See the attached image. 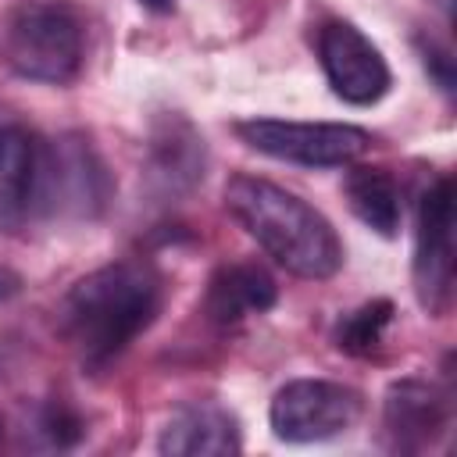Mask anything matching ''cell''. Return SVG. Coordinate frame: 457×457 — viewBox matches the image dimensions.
Instances as JSON below:
<instances>
[{
    "label": "cell",
    "mask_w": 457,
    "mask_h": 457,
    "mask_svg": "<svg viewBox=\"0 0 457 457\" xmlns=\"http://www.w3.org/2000/svg\"><path fill=\"white\" fill-rule=\"evenodd\" d=\"M236 136L275 161H293L307 168L353 164L368 146L371 132L343 121H282V118H246L236 121Z\"/></svg>",
    "instance_id": "cell-5"
},
{
    "label": "cell",
    "mask_w": 457,
    "mask_h": 457,
    "mask_svg": "<svg viewBox=\"0 0 457 457\" xmlns=\"http://www.w3.org/2000/svg\"><path fill=\"white\" fill-rule=\"evenodd\" d=\"M225 207L286 271L300 278H332L343 268V243L332 221L296 193L257 175H236L225 186Z\"/></svg>",
    "instance_id": "cell-2"
},
{
    "label": "cell",
    "mask_w": 457,
    "mask_h": 457,
    "mask_svg": "<svg viewBox=\"0 0 457 457\" xmlns=\"http://www.w3.org/2000/svg\"><path fill=\"white\" fill-rule=\"evenodd\" d=\"M364 396L343 382L296 378L286 382L271 400V432L286 443H321L357 425Z\"/></svg>",
    "instance_id": "cell-7"
},
{
    "label": "cell",
    "mask_w": 457,
    "mask_h": 457,
    "mask_svg": "<svg viewBox=\"0 0 457 457\" xmlns=\"http://www.w3.org/2000/svg\"><path fill=\"white\" fill-rule=\"evenodd\" d=\"M39 428H43V436L54 443V446H71V443H79L82 439V418L71 411V407H64V403H50L46 411H43V418H39Z\"/></svg>",
    "instance_id": "cell-16"
},
{
    "label": "cell",
    "mask_w": 457,
    "mask_h": 457,
    "mask_svg": "<svg viewBox=\"0 0 457 457\" xmlns=\"http://www.w3.org/2000/svg\"><path fill=\"white\" fill-rule=\"evenodd\" d=\"M318 61L332 93L353 107L378 104L389 93L393 75L382 50L343 18H332L318 29Z\"/></svg>",
    "instance_id": "cell-8"
},
{
    "label": "cell",
    "mask_w": 457,
    "mask_h": 457,
    "mask_svg": "<svg viewBox=\"0 0 457 457\" xmlns=\"http://www.w3.org/2000/svg\"><path fill=\"white\" fill-rule=\"evenodd\" d=\"M161 300L164 282L150 261H114L82 275L64 293L57 328L86 368H104L150 328Z\"/></svg>",
    "instance_id": "cell-1"
},
{
    "label": "cell",
    "mask_w": 457,
    "mask_h": 457,
    "mask_svg": "<svg viewBox=\"0 0 457 457\" xmlns=\"http://www.w3.org/2000/svg\"><path fill=\"white\" fill-rule=\"evenodd\" d=\"M39 139L11 114H0V232H18L32 218Z\"/></svg>",
    "instance_id": "cell-12"
},
{
    "label": "cell",
    "mask_w": 457,
    "mask_h": 457,
    "mask_svg": "<svg viewBox=\"0 0 457 457\" xmlns=\"http://www.w3.org/2000/svg\"><path fill=\"white\" fill-rule=\"evenodd\" d=\"M157 450L168 457H228L243 450L239 421L218 403H182L161 428Z\"/></svg>",
    "instance_id": "cell-10"
},
{
    "label": "cell",
    "mask_w": 457,
    "mask_h": 457,
    "mask_svg": "<svg viewBox=\"0 0 457 457\" xmlns=\"http://www.w3.org/2000/svg\"><path fill=\"white\" fill-rule=\"evenodd\" d=\"M204 136L179 114H164L150 132V186L164 196L189 193L204 179Z\"/></svg>",
    "instance_id": "cell-11"
},
{
    "label": "cell",
    "mask_w": 457,
    "mask_h": 457,
    "mask_svg": "<svg viewBox=\"0 0 457 457\" xmlns=\"http://www.w3.org/2000/svg\"><path fill=\"white\" fill-rule=\"evenodd\" d=\"M278 300V286L257 261H232L214 268L204 296V311L214 325H239L246 314H264Z\"/></svg>",
    "instance_id": "cell-13"
},
{
    "label": "cell",
    "mask_w": 457,
    "mask_h": 457,
    "mask_svg": "<svg viewBox=\"0 0 457 457\" xmlns=\"http://www.w3.org/2000/svg\"><path fill=\"white\" fill-rule=\"evenodd\" d=\"M389 321H393V300H386V296L368 300V303H361L357 311H350L336 321L332 343L350 357H371L378 350Z\"/></svg>",
    "instance_id": "cell-15"
},
{
    "label": "cell",
    "mask_w": 457,
    "mask_h": 457,
    "mask_svg": "<svg viewBox=\"0 0 457 457\" xmlns=\"http://www.w3.org/2000/svg\"><path fill=\"white\" fill-rule=\"evenodd\" d=\"M4 61L32 82H71L82 64V21L68 4H21L4 29Z\"/></svg>",
    "instance_id": "cell-4"
},
{
    "label": "cell",
    "mask_w": 457,
    "mask_h": 457,
    "mask_svg": "<svg viewBox=\"0 0 457 457\" xmlns=\"http://www.w3.org/2000/svg\"><path fill=\"white\" fill-rule=\"evenodd\" d=\"M343 193H346V204L350 211L378 236L393 239L400 232V186L396 179L386 171V168H350L346 171V182H343Z\"/></svg>",
    "instance_id": "cell-14"
},
{
    "label": "cell",
    "mask_w": 457,
    "mask_h": 457,
    "mask_svg": "<svg viewBox=\"0 0 457 457\" xmlns=\"http://www.w3.org/2000/svg\"><path fill=\"white\" fill-rule=\"evenodd\" d=\"M453 182L439 175L418 200L414 228V296L432 318H443L453 307Z\"/></svg>",
    "instance_id": "cell-6"
},
{
    "label": "cell",
    "mask_w": 457,
    "mask_h": 457,
    "mask_svg": "<svg viewBox=\"0 0 457 457\" xmlns=\"http://www.w3.org/2000/svg\"><path fill=\"white\" fill-rule=\"evenodd\" d=\"M111 193L114 182L107 175V164L100 161V154L86 136L64 132L57 139H39L32 214L89 221L104 214Z\"/></svg>",
    "instance_id": "cell-3"
},
{
    "label": "cell",
    "mask_w": 457,
    "mask_h": 457,
    "mask_svg": "<svg viewBox=\"0 0 457 457\" xmlns=\"http://www.w3.org/2000/svg\"><path fill=\"white\" fill-rule=\"evenodd\" d=\"M421 64H425V71L436 79V86L450 96V93H453V82H457L450 46H443V43H436V39H421Z\"/></svg>",
    "instance_id": "cell-17"
},
{
    "label": "cell",
    "mask_w": 457,
    "mask_h": 457,
    "mask_svg": "<svg viewBox=\"0 0 457 457\" xmlns=\"http://www.w3.org/2000/svg\"><path fill=\"white\" fill-rule=\"evenodd\" d=\"M146 11H157V14H164V11H171L175 7V0H139Z\"/></svg>",
    "instance_id": "cell-18"
},
{
    "label": "cell",
    "mask_w": 457,
    "mask_h": 457,
    "mask_svg": "<svg viewBox=\"0 0 457 457\" xmlns=\"http://www.w3.org/2000/svg\"><path fill=\"white\" fill-rule=\"evenodd\" d=\"M450 428V396L428 378H396L382 400V443L393 453L432 450Z\"/></svg>",
    "instance_id": "cell-9"
},
{
    "label": "cell",
    "mask_w": 457,
    "mask_h": 457,
    "mask_svg": "<svg viewBox=\"0 0 457 457\" xmlns=\"http://www.w3.org/2000/svg\"><path fill=\"white\" fill-rule=\"evenodd\" d=\"M0 436H4V418H0Z\"/></svg>",
    "instance_id": "cell-19"
}]
</instances>
